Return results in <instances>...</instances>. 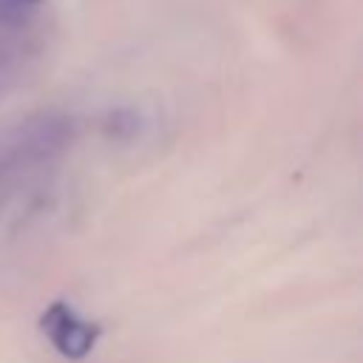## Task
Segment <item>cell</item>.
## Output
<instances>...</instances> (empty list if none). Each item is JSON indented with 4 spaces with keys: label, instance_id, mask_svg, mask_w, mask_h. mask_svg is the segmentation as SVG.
<instances>
[{
    "label": "cell",
    "instance_id": "1",
    "mask_svg": "<svg viewBox=\"0 0 363 363\" xmlns=\"http://www.w3.org/2000/svg\"><path fill=\"white\" fill-rule=\"evenodd\" d=\"M40 329L51 340V346L71 360H82L99 340L102 329L91 320H85L74 306L57 301L40 315Z\"/></svg>",
    "mask_w": 363,
    "mask_h": 363
}]
</instances>
